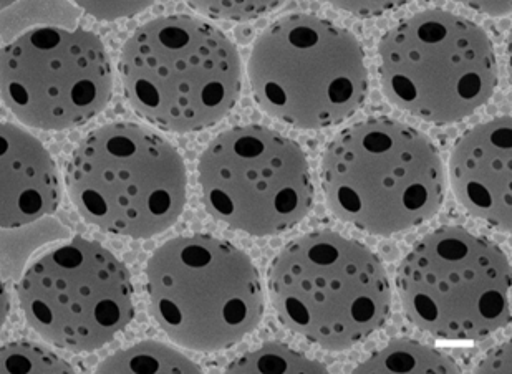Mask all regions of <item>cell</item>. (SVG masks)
I'll use <instances>...</instances> for the list:
<instances>
[{
    "label": "cell",
    "mask_w": 512,
    "mask_h": 374,
    "mask_svg": "<svg viewBox=\"0 0 512 374\" xmlns=\"http://www.w3.org/2000/svg\"><path fill=\"white\" fill-rule=\"evenodd\" d=\"M471 7L474 9L481 10V12H486V14L491 15H504L511 12V4H506V2H499V4H494V2H489V4H479V2H471Z\"/></svg>",
    "instance_id": "obj_22"
},
{
    "label": "cell",
    "mask_w": 512,
    "mask_h": 374,
    "mask_svg": "<svg viewBox=\"0 0 512 374\" xmlns=\"http://www.w3.org/2000/svg\"><path fill=\"white\" fill-rule=\"evenodd\" d=\"M511 279L506 252L459 226L421 237L397 270L408 320L446 341H483L508 327Z\"/></svg>",
    "instance_id": "obj_8"
},
{
    "label": "cell",
    "mask_w": 512,
    "mask_h": 374,
    "mask_svg": "<svg viewBox=\"0 0 512 374\" xmlns=\"http://www.w3.org/2000/svg\"><path fill=\"white\" fill-rule=\"evenodd\" d=\"M2 373H75L77 368L30 341H12L0 350Z\"/></svg>",
    "instance_id": "obj_17"
},
{
    "label": "cell",
    "mask_w": 512,
    "mask_h": 374,
    "mask_svg": "<svg viewBox=\"0 0 512 374\" xmlns=\"http://www.w3.org/2000/svg\"><path fill=\"white\" fill-rule=\"evenodd\" d=\"M353 373H461L451 356L420 341L395 338L375 351Z\"/></svg>",
    "instance_id": "obj_14"
},
{
    "label": "cell",
    "mask_w": 512,
    "mask_h": 374,
    "mask_svg": "<svg viewBox=\"0 0 512 374\" xmlns=\"http://www.w3.org/2000/svg\"><path fill=\"white\" fill-rule=\"evenodd\" d=\"M511 341L499 346L484 358L478 366L476 373H511Z\"/></svg>",
    "instance_id": "obj_21"
},
{
    "label": "cell",
    "mask_w": 512,
    "mask_h": 374,
    "mask_svg": "<svg viewBox=\"0 0 512 374\" xmlns=\"http://www.w3.org/2000/svg\"><path fill=\"white\" fill-rule=\"evenodd\" d=\"M118 72L136 115L178 135L218 125L241 95L239 50L223 30L193 15L140 25L121 47Z\"/></svg>",
    "instance_id": "obj_2"
},
{
    "label": "cell",
    "mask_w": 512,
    "mask_h": 374,
    "mask_svg": "<svg viewBox=\"0 0 512 374\" xmlns=\"http://www.w3.org/2000/svg\"><path fill=\"white\" fill-rule=\"evenodd\" d=\"M203 368L181 351L156 340L118 350L97 366V373H201Z\"/></svg>",
    "instance_id": "obj_15"
},
{
    "label": "cell",
    "mask_w": 512,
    "mask_h": 374,
    "mask_svg": "<svg viewBox=\"0 0 512 374\" xmlns=\"http://www.w3.org/2000/svg\"><path fill=\"white\" fill-rule=\"evenodd\" d=\"M247 77L259 108L297 130L352 118L370 87L360 40L315 14L274 20L252 45Z\"/></svg>",
    "instance_id": "obj_5"
},
{
    "label": "cell",
    "mask_w": 512,
    "mask_h": 374,
    "mask_svg": "<svg viewBox=\"0 0 512 374\" xmlns=\"http://www.w3.org/2000/svg\"><path fill=\"white\" fill-rule=\"evenodd\" d=\"M2 101L35 130L83 126L112 100L107 48L90 30L40 25L2 48Z\"/></svg>",
    "instance_id": "obj_11"
},
{
    "label": "cell",
    "mask_w": 512,
    "mask_h": 374,
    "mask_svg": "<svg viewBox=\"0 0 512 374\" xmlns=\"http://www.w3.org/2000/svg\"><path fill=\"white\" fill-rule=\"evenodd\" d=\"M405 2H335V9L347 10L357 17H380L385 12L398 9Z\"/></svg>",
    "instance_id": "obj_20"
},
{
    "label": "cell",
    "mask_w": 512,
    "mask_h": 374,
    "mask_svg": "<svg viewBox=\"0 0 512 374\" xmlns=\"http://www.w3.org/2000/svg\"><path fill=\"white\" fill-rule=\"evenodd\" d=\"M65 181L88 224L130 239L168 231L188 199V169L178 148L136 123L93 130L70 154Z\"/></svg>",
    "instance_id": "obj_6"
},
{
    "label": "cell",
    "mask_w": 512,
    "mask_h": 374,
    "mask_svg": "<svg viewBox=\"0 0 512 374\" xmlns=\"http://www.w3.org/2000/svg\"><path fill=\"white\" fill-rule=\"evenodd\" d=\"M189 7L213 19L254 20L282 7V2H189Z\"/></svg>",
    "instance_id": "obj_18"
},
{
    "label": "cell",
    "mask_w": 512,
    "mask_h": 374,
    "mask_svg": "<svg viewBox=\"0 0 512 374\" xmlns=\"http://www.w3.org/2000/svg\"><path fill=\"white\" fill-rule=\"evenodd\" d=\"M150 312L174 345L218 353L241 343L264 317V288L251 257L228 240L186 234L146 264Z\"/></svg>",
    "instance_id": "obj_4"
},
{
    "label": "cell",
    "mask_w": 512,
    "mask_h": 374,
    "mask_svg": "<svg viewBox=\"0 0 512 374\" xmlns=\"http://www.w3.org/2000/svg\"><path fill=\"white\" fill-rule=\"evenodd\" d=\"M512 120L498 116L461 135L450 154L459 204L479 221L511 234Z\"/></svg>",
    "instance_id": "obj_12"
},
{
    "label": "cell",
    "mask_w": 512,
    "mask_h": 374,
    "mask_svg": "<svg viewBox=\"0 0 512 374\" xmlns=\"http://www.w3.org/2000/svg\"><path fill=\"white\" fill-rule=\"evenodd\" d=\"M387 100L431 125H455L488 105L499 83L488 32L450 10L401 19L378 44Z\"/></svg>",
    "instance_id": "obj_7"
},
{
    "label": "cell",
    "mask_w": 512,
    "mask_h": 374,
    "mask_svg": "<svg viewBox=\"0 0 512 374\" xmlns=\"http://www.w3.org/2000/svg\"><path fill=\"white\" fill-rule=\"evenodd\" d=\"M2 143V227L15 229L57 211L62 201L57 164L42 141L4 121Z\"/></svg>",
    "instance_id": "obj_13"
},
{
    "label": "cell",
    "mask_w": 512,
    "mask_h": 374,
    "mask_svg": "<svg viewBox=\"0 0 512 374\" xmlns=\"http://www.w3.org/2000/svg\"><path fill=\"white\" fill-rule=\"evenodd\" d=\"M272 308L295 335L327 351H347L382 330L392 312L383 260L334 231L300 235L267 272Z\"/></svg>",
    "instance_id": "obj_3"
},
{
    "label": "cell",
    "mask_w": 512,
    "mask_h": 374,
    "mask_svg": "<svg viewBox=\"0 0 512 374\" xmlns=\"http://www.w3.org/2000/svg\"><path fill=\"white\" fill-rule=\"evenodd\" d=\"M85 12L93 15L95 19L116 20L123 17H133L140 14L143 10L150 9V2H92V4H83L78 2Z\"/></svg>",
    "instance_id": "obj_19"
},
{
    "label": "cell",
    "mask_w": 512,
    "mask_h": 374,
    "mask_svg": "<svg viewBox=\"0 0 512 374\" xmlns=\"http://www.w3.org/2000/svg\"><path fill=\"white\" fill-rule=\"evenodd\" d=\"M198 184L214 221L254 237L284 234L314 207L307 154L266 126H234L211 140L199 156Z\"/></svg>",
    "instance_id": "obj_9"
},
{
    "label": "cell",
    "mask_w": 512,
    "mask_h": 374,
    "mask_svg": "<svg viewBox=\"0 0 512 374\" xmlns=\"http://www.w3.org/2000/svg\"><path fill=\"white\" fill-rule=\"evenodd\" d=\"M320 178L337 219L380 237L423 226L445 202L440 149L421 131L388 116L340 131L322 154Z\"/></svg>",
    "instance_id": "obj_1"
},
{
    "label": "cell",
    "mask_w": 512,
    "mask_h": 374,
    "mask_svg": "<svg viewBox=\"0 0 512 374\" xmlns=\"http://www.w3.org/2000/svg\"><path fill=\"white\" fill-rule=\"evenodd\" d=\"M228 373H327L329 368L309 356L292 350L281 341H266L261 348L249 351L232 361Z\"/></svg>",
    "instance_id": "obj_16"
},
{
    "label": "cell",
    "mask_w": 512,
    "mask_h": 374,
    "mask_svg": "<svg viewBox=\"0 0 512 374\" xmlns=\"http://www.w3.org/2000/svg\"><path fill=\"white\" fill-rule=\"evenodd\" d=\"M17 297L29 327L70 353L102 350L135 317L130 270L82 235L35 260Z\"/></svg>",
    "instance_id": "obj_10"
}]
</instances>
